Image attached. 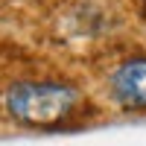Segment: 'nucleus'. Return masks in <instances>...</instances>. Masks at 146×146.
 <instances>
[{
    "mask_svg": "<svg viewBox=\"0 0 146 146\" xmlns=\"http://www.w3.org/2000/svg\"><path fill=\"white\" fill-rule=\"evenodd\" d=\"M9 117L29 129H53L76 111L79 94L62 82H15L3 96Z\"/></svg>",
    "mask_w": 146,
    "mask_h": 146,
    "instance_id": "1",
    "label": "nucleus"
},
{
    "mask_svg": "<svg viewBox=\"0 0 146 146\" xmlns=\"http://www.w3.org/2000/svg\"><path fill=\"white\" fill-rule=\"evenodd\" d=\"M111 94L126 108H146V58H126L111 73Z\"/></svg>",
    "mask_w": 146,
    "mask_h": 146,
    "instance_id": "2",
    "label": "nucleus"
},
{
    "mask_svg": "<svg viewBox=\"0 0 146 146\" xmlns=\"http://www.w3.org/2000/svg\"><path fill=\"white\" fill-rule=\"evenodd\" d=\"M143 9H146V0H143Z\"/></svg>",
    "mask_w": 146,
    "mask_h": 146,
    "instance_id": "3",
    "label": "nucleus"
}]
</instances>
